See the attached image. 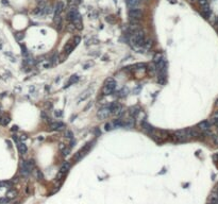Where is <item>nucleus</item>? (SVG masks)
<instances>
[{
    "instance_id": "1",
    "label": "nucleus",
    "mask_w": 218,
    "mask_h": 204,
    "mask_svg": "<svg viewBox=\"0 0 218 204\" xmlns=\"http://www.w3.org/2000/svg\"><path fill=\"white\" fill-rule=\"evenodd\" d=\"M34 167V161H21L20 163V173L24 176H28L32 172Z\"/></svg>"
},
{
    "instance_id": "45",
    "label": "nucleus",
    "mask_w": 218,
    "mask_h": 204,
    "mask_svg": "<svg viewBox=\"0 0 218 204\" xmlns=\"http://www.w3.org/2000/svg\"><path fill=\"white\" fill-rule=\"evenodd\" d=\"M54 115H56V117H61L62 116V112H61V111H58V112L54 113Z\"/></svg>"
},
{
    "instance_id": "18",
    "label": "nucleus",
    "mask_w": 218,
    "mask_h": 204,
    "mask_svg": "<svg viewBox=\"0 0 218 204\" xmlns=\"http://www.w3.org/2000/svg\"><path fill=\"white\" fill-rule=\"evenodd\" d=\"M91 89H87V91H85L83 94H82L79 98H78V103H80V102H82V101H84V100H86V99L91 96Z\"/></svg>"
},
{
    "instance_id": "51",
    "label": "nucleus",
    "mask_w": 218,
    "mask_h": 204,
    "mask_svg": "<svg viewBox=\"0 0 218 204\" xmlns=\"http://www.w3.org/2000/svg\"><path fill=\"white\" fill-rule=\"evenodd\" d=\"M0 114H1V107H0Z\"/></svg>"
},
{
    "instance_id": "36",
    "label": "nucleus",
    "mask_w": 218,
    "mask_h": 204,
    "mask_svg": "<svg viewBox=\"0 0 218 204\" xmlns=\"http://www.w3.org/2000/svg\"><path fill=\"white\" fill-rule=\"evenodd\" d=\"M15 36H16L17 41H21V39H24V34H22V33H20V32H19V33H16V34H15Z\"/></svg>"
},
{
    "instance_id": "7",
    "label": "nucleus",
    "mask_w": 218,
    "mask_h": 204,
    "mask_svg": "<svg viewBox=\"0 0 218 204\" xmlns=\"http://www.w3.org/2000/svg\"><path fill=\"white\" fill-rule=\"evenodd\" d=\"M129 17L130 19H136V20H141V17H143V12H141L139 9H130L129 11Z\"/></svg>"
},
{
    "instance_id": "17",
    "label": "nucleus",
    "mask_w": 218,
    "mask_h": 204,
    "mask_svg": "<svg viewBox=\"0 0 218 204\" xmlns=\"http://www.w3.org/2000/svg\"><path fill=\"white\" fill-rule=\"evenodd\" d=\"M53 21H54V24L56 26V29L60 31L61 29H62V17H61V15H54Z\"/></svg>"
},
{
    "instance_id": "40",
    "label": "nucleus",
    "mask_w": 218,
    "mask_h": 204,
    "mask_svg": "<svg viewBox=\"0 0 218 204\" xmlns=\"http://www.w3.org/2000/svg\"><path fill=\"white\" fill-rule=\"evenodd\" d=\"M91 105H93V101H91V102H89V103H88V104H87V105H86V106H85V111H87V109H91Z\"/></svg>"
},
{
    "instance_id": "23",
    "label": "nucleus",
    "mask_w": 218,
    "mask_h": 204,
    "mask_svg": "<svg viewBox=\"0 0 218 204\" xmlns=\"http://www.w3.org/2000/svg\"><path fill=\"white\" fill-rule=\"evenodd\" d=\"M79 80V77H78L77 74H74V76H71V78L69 79V81H68V83H67L65 86H64V88H66V87H69L72 83H76V82Z\"/></svg>"
},
{
    "instance_id": "21",
    "label": "nucleus",
    "mask_w": 218,
    "mask_h": 204,
    "mask_svg": "<svg viewBox=\"0 0 218 204\" xmlns=\"http://www.w3.org/2000/svg\"><path fill=\"white\" fill-rule=\"evenodd\" d=\"M63 9H64L63 2L59 1V2L56 3V9H54V15H61V13H62Z\"/></svg>"
},
{
    "instance_id": "4",
    "label": "nucleus",
    "mask_w": 218,
    "mask_h": 204,
    "mask_svg": "<svg viewBox=\"0 0 218 204\" xmlns=\"http://www.w3.org/2000/svg\"><path fill=\"white\" fill-rule=\"evenodd\" d=\"M91 148V143H88V144H86L83 147V148L81 149V150H79V151L74 154V161H80L81 158H83V156H85L86 155V153H87L88 151H89V149Z\"/></svg>"
},
{
    "instance_id": "14",
    "label": "nucleus",
    "mask_w": 218,
    "mask_h": 204,
    "mask_svg": "<svg viewBox=\"0 0 218 204\" xmlns=\"http://www.w3.org/2000/svg\"><path fill=\"white\" fill-rule=\"evenodd\" d=\"M134 124H135V120H134L133 117H130V118H127L126 120H123V127H126V128H131L134 127Z\"/></svg>"
},
{
    "instance_id": "22",
    "label": "nucleus",
    "mask_w": 218,
    "mask_h": 204,
    "mask_svg": "<svg viewBox=\"0 0 218 204\" xmlns=\"http://www.w3.org/2000/svg\"><path fill=\"white\" fill-rule=\"evenodd\" d=\"M77 14H78V11L76 10V9H71V10L67 13V19H68L69 21H72V19L76 17V15Z\"/></svg>"
},
{
    "instance_id": "30",
    "label": "nucleus",
    "mask_w": 218,
    "mask_h": 204,
    "mask_svg": "<svg viewBox=\"0 0 218 204\" xmlns=\"http://www.w3.org/2000/svg\"><path fill=\"white\" fill-rule=\"evenodd\" d=\"M211 122H212V123H214V124H216V126L218 124V111H217L216 113H215L213 116H212Z\"/></svg>"
},
{
    "instance_id": "16",
    "label": "nucleus",
    "mask_w": 218,
    "mask_h": 204,
    "mask_svg": "<svg viewBox=\"0 0 218 204\" xmlns=\"http://www.w3.org/2000/svg\"><path fill=\"white\" fill-rule=\"evenodd\" d=\"M126 2H127V5L130 9H135L141 3V0H126Z\"/></svg>"
},
{
    "instance_id": "48",
    "label": "nucleus",
    "mask_w": 218,
    "mask_h": 204,
    "mask_svg": "<svg viewBox=\"0 0 218 204\" xmlns=\"http://www.w3.org/2000/svg\"><path fill=\"white\" fill-rule=\"evenodd\" d=\"M17 129H18L17 126H13V127H12V131H17Z\"/></svg>"
},
{
    "instance_id": "20",
    "label": "nucleus",
    "mask_w": 218,
    "mask_h": 204,
    "mask_svg": "<svg viewBox=\"0 0 218 204\" xmlns=\"http://www.w3.org/2000/svg\"><path fill=\"white\" fill-rule=\"evenodd\" d=\"M17 148H18V151H19V153L20 154H25L26 152H27V146H26L22 141H18L17 143Z\"/></svg>"
},
{
    "instance_id": "34",
    "label": "nucleus",
    "mask_w": 218,
    "mask_h": 204,
    "mask_svg": "<svg viewBox=\"0 0 218 204\" xmlns=\"http://www.w3.org/2000/svg\"><path fill=\"white\" fill-rule=\"evenodd\" d=\"M64 135H65V137L68 138V139H72V138H74V134H72V132H71V131H69V130L65 131Z\"/></svg>"
},
{
    "instance_id": "31",
    "label": "nucleus",
    "mask_w": 218,
    "mask_h": 204,
    "mask_svg": "<svg viewBox=\"0 0 218 204\" xmlns=\"http://www.w3.org/2000/svg\"><path fill=\"white\" fill-rule=\"evenodd\" d=\"M80 42H81V37H80V36H74V39H72V44H74V48L80 44Z\"/></svg>"
},
{
    "instance_id": "39",
    "label": "nucleus",
    "mask_w": 218,
    "mask_h": 204,
    "mask_svg": "<svg viewBox=\"0 0 218 204\" xmlns=\"http://www.w3.org/2000/svg\"><path fill=\"white\" fill-rule=\"evenodd\" d=\"M106 21H109L111 24H114V19H112V16H108L106 17Z\"/></svg>"
},
{
    "instance_id": "27",
    "label": "nucleus",
    "mask_w": 218,
    "mask_h": 204,
    "mask_svg": "<svg viewBox=\"0 0 218 204\" xmlns=\"http://www.w3.org/2000/svg\"><path fill=\"white\" fill-rule=\"evenodd\" d=\"M32 171H33V174H34V176H35V178L39 180V181L43 180V173L41 172L39 170H36V169H34V170H32Z\"/></svg>"
},
{
    "instance_id": "25",
    "label": "nucleus",
    "mask_w": 218,
    "mask_h": 204,
    "mask_svg": "<svg viewBox=\"0 0 218 204\" xmlns=\"http://www.w3.org/2000/svg\"><path fill=\"white\" fill-rule=\"evenodd\" d=\"M10 117H0V124L1 126H7V124H9V122H10Z\"/></svg>"
},
{
    "instance_id": "19",
    "label": "nucleus",
    "mask_w": 218,
    "mask_h": 204,
    "mask_svg": "<svg viewBox=\"0 0 218 204\" xmlns=\"http://www.w3.org/2000/svg\"><path fill=\"white\" fill-rule=\"evenodd\" d=\"M141 127H143V129H144V131H146V132H148V133H151L152 131H154V129H153V127H152L150 123H148L147 121H143L141 122Z\"/></svg>"
},
{
    "instance_id": "35",
    "label": "nucleus",
    "mask_w": 218,
    "mask_h": 204,
    "mask_svg": "<svg viewBox=\"0 0 218 204\" xmlns=\"http://www.w3.org/2000/svg\"><path fill=\"white\" fill-rule=\"evenodd\" d=\"M62 153H63L64 156H67V155L70 153V147H64L63 149H62Z\"/></svg>"
},
{
    "instance_id": "11",
    "label": "nucleus",
    "mask_w": 218,
    "mask_h": 204,
    "mask_svg": "<svg viewBox=\"0 0 218 204\" xmlns=\"http://www.w3.org/2000/svg\"><path fill=\"white\" fill-rule=\"evenodd\" d=\"M72 25L74 26V28L77 29V30H82L83 29V24H82V19H81V16H80V14L78 13L77 15H76V17L72 19Z\"/></svg>"
},
{
    "instance_id": "9",
    "label": "nucleus",
    "mask_w": 218,
    "mask_h": 204,
    "mask_svg": "<svg viewBox=\"0 0 218 204\" xmlns=\"http://www.w3.org/2000/svg\"><path fill=\"white\" fill-rule=\"evenodd\" d=\"M110 114H111V112H110L109 107H102V109H100L97 112V118L100 120L106 119V118L109 117Z\"/></svg>"
},
{
    "instance_id": "5",
    "label": "nucleus",
    "mask_w": 218,
    "mask_h": 204,
    "mask_svg": "<svg viewBox=\"0 0 218 204\" xmlns=\"http://www.w3.org/2000/svg\"><path fill=\"white\" fill-rule=\"evenodd\" d=\"M173 139L178 143H184V141H186L188 139L186 135V131L185 130H179L177 131L176 133H175V136H173Z\"/></svg>"
},
{
    "instance_id": "13",
    "label": "nucleus",
    "mask_w": 218,
    "mask_h": 204,
    "mask_svg": "<svg viewBox=\"0 0 218 204\" xmlns=\"http://www.w3.org/2000/svg\"><path fill=\"white\" fill-rule=\"evenodd\" d=\"M185 131H186V135L188 138H196L199 136V132L195 128H190V129H187Z\"/></svg>"
},
{
    "instance_id": "2",
    "label": "nucleus",
    "mask_w": 218,
    "mask_h": 204,
    "mask_svg": "<svg viewBox=\"0 0 218 204\" xmlns=\"http://www.w3.org/2000/svg\"><path fill=\"white\" fill-rule=\"evenodd\" d=\"M145 33L143 30H139V31L135 32L132 36V43L135 47H143L145 45Z\"/></svg>"
},
{
    "instance_id": "47",
    "label": "nucleus",
    "mask_w": 218,
    "mask_h": 204,
    "mask_svg": "<svg viewBox=\"0 0 218 204\" xmlns=\"http://www.w3.org/2000/svg\"><path fill=\"white\" fill-rule=\"evenodd\" d=\"M26 139H27V136H26V135H21V136H20V141H25Z\"/></svg>"
},
{
    "instance_id": "15",
    "label": "nucleus",
    "mask_w": 218,
    "mask_h": 204,
    "mask_svg": "<svg viewBox=\"0 0 218 204\" xmlns=\"http://www.w3.org/2000/svg\"><path fill=\"white\" fill-rule=\"evenodd\" d=\"M65 127V124L61 121H56V122H52L50 124V129L53 131H60Z\"/></svg>"
},
{
    "instance_id": "44",
    "label": "nucleus",
    "mask_w": 218,
    "mask_h": 204,
    "mask_svg": "<svg viewBox=\"0 0 218 204\" xmlns=\"http://www.w3.org/2000/svg\"><path fill=\"white\" fill-rule=\"evenodd\" d=\"M42 116H43V118H44V120H45V121H49V120H48V117L46 116V114L44 112L42 113Z\"/></svg>"
},
{
    "instance_id": "3",
    "label": "nucleus",
    "mask_w": 218,
    "mask_h": 204,
    "mask_svg": "<svg viewBox=\"0 0 218 204\" xmlns=\"http://www.w3.org/2000/svg\"><path fill=\"white\" fill-rule=\"evenodd\" d=\"M115 88H116V82H115V80L113 78H109V79L106 80L104 86L102 88V93H103V95L106 96L111 95L115 91Z\"/></svg>"
},
{
    "instance_id": "29",
    "label": "nucleus",
    "mask_w": 218,
    "mask_h": 204,
    "mask_svg": "<svg viewBox=\"0 0 218 204\" xmlns=\"http://www.w3.org/2000/svg\"><path fill=\"white\" fill-rule=\"evenodd\" d=\"M139 113V109L138 107H131L130 109V114L132 115V116H134V117H136L137 116V114Z\"/></svg>"
},
{
    "instance_id": "52",
    "label": "nucleus",
    "mask_w": 218,
    "mask_h": 204,
    "mask_svg": "<svg viewBox=\"0 0 218 204\" xmlns=\"http://www.w3.org/2000/svg\"><path fill=\"white\" fill-rule=\"evenodd\" d=\"M217 128H218V124H217Z\"/></svg>"
},
{
    "instance_id": "49",
    "label": "nucleus",
    "mask_w": 218,
    "mask_h": 204,
    "mask_svg": "<svg viewBox=\"0 0 218 204\" xmlns=\"http://www.w3.org/2000/svg\"><path fill=\"white\" fill-rule=\"evenodd\" d=\"M13 139H14L15 141H17V143H18V137L16 136V135H14V136H13Z\"/></svg>"
},
{
    "instance_id": "8",
    "label": "nucleus",
    "mask_w": 218,
    "mask_h": 204,
    "mask_svg": "<svg viewBox=\"0 0 218 204\" xmlns=\"http://www.w3.org/2000/svg\"><path fill=\"white\" fill-rule=\"evenodd\" d=\"M108 107H109L111 114H118V115L121 114V105L118 102H112Z\"/></svg>"
},
{
    "instance_id": "37",
    "label": "nucleus",
    "mask_w": 218,
    "mask_h": 204,
    "mask_svg": "<svg viewBox=\"0 0 218 204\" xmlns=\"http://www.w3.org/2000/svg\"><path fill=\"white\" fill-rule=\"evenodd\" d=\"M74 29H76V28H74V26L72 25V24H70V25H69V26H67V30H68V31H69V32L74 31Z\"/></svg>"
},
{
    "instance_id": "38",
    "label": "nucleus",
    "mask_w": 218,
    "mask_h": 204,
    "mask_svg": "<svg viewBox=\"0 0 218 204\" xmlns=\"http://www.w3.org/2000/svg\"><path fill=\"white\" fill-rule=\"evenodd\" d=\"M7 198H0V204H7Z\"/></svg>"
},
{
    "instance_id": "46",
    "label": "nucleus",
    "mask_w": 218,
    "mask_h": 204,
    "mask_svg": "<svg viewBox=\"0 0 218 204\" xmlns=\"http://www.w3.org/2000/svg\"><path fill=\"white\" fill-rule=\"evenodd\" d=\"M74 145H76V141H74V138H72V139H70V146L69 147L71 148V147H74Z\"/></svg>"
},
{
    "instance_id": "41",
    "label": "nucleus",
    "mask_w": 218,
    "mask_h": 204,
    "mask_svg": "<svg viewBox=\"0 0 218 204\" xmlns=\"http://www.w3.org/2000/svg\"><path fill=\"white\" fill-rule=\"evenodd\" d=\"M213 141H214L215 144L218 145V136L217 135H214V136H213Z\"/></svg>"
},
{
    "instance_id": "33",
    "label": "nucleus",
    "mask_w": 218,
    "mask_h": 204,
    "mask_svg": "<svg viewBox=\"0 0 218 204\" xmlns=\"http://www.w3.org/2000/svg\"><path fill=\"white\" fill-rule=\"evenodd\" d=\"M162 59H163L162 54H161V53H156V54L154 55V57H153V62H154V64H156L162 60Z\"/></svg>"
},
{
    "instance_id": "28",
    "label": "nucleus",
    "mask_w": 218,
    "mask_h": 204,
    "mask_svg": "<svg viewBox=\"0 0 218 204\" xmlns=\"http://www.w3.org/2000/svg\"><path fill=\"white\" fill-rule=\"evenodd\" d=\"M198 2L200 4L201 9H205V7H210L208 0H198Z\"/></svg>"
},
{
    "instance_id": "12",
    "label": "nucleus",
    "mask_w": 218,
    "mask_h": 204,
    "mask_svg": "<svg viewBox=\"0 0 218 204\" xmlns=\"http://www.w3.org/2000/svg\"><path fill=\"white\" fill-rule=\"evenodd\" d=\"M74 49V44H72V41H69V42H67L66 43V45L64 46V54L65 55H68V54H70L71 51Z\"/></svg>"
},
{
    "instance_id": "24",
    "label": "nucleus",
    "mask_w": 218,
    "mask_h": 204,
    "mask_svg": "<svg viewBox=\"0 0 218 204\" xmlns=\"http://www.w3.org/2000/svg\"><path fill=\"white\" fill-rule=\"evenodd\" d=\"M52 5L51 4H45V7H44V9H43V12L45 13V14H50V13H52Z\"/></svg>"
},
{
    "instance_id": "50",
    "label": "nucleus",
    "mask_w": 218,
    "mask_h": 204,
    "mask_svg": "<svg viewBox=\"0 0 218 204\" xmlns=\"http://www.w3.org/2000/svg\"><path fill=\"white\" fill-rule=\"evenodd\" d=\"M215 105L218 106V98H217V100H216V103H215Z\"/></svg>"
},
{
    "instance_id": "10",
    "label": "nucleus",
    "mask_w": 218,
    "mask_h": 204,
    "mask_svg": "<svg viewBox=\"0 0 218 204\" xmlns=\"http://www.w3.org/2000/svg\"><path fill=\"white\" fill-rule=\"evenodd\" d=\"M198 130L201 131V132H209L210 131V129H211V123H210V121H208V120H203V121H201L199 124H198Z\"/></svg>"
},
{
    "instance_id": "32",
    "label": "nucleus",
    "mask_w": 218,
    "mask_h": 204,
    "mask_svg": "<svg viewBox=\"0 0 218 204\" xmlns=\"http://www.w3.org/2000/svg\"><path fill=\"white\" fill-rule=\"evenodd\" d=\"M16 190H10V191H7V199H13V198H15V196H16Z\"/></svg>"
},
{
    "instance_id": "42",
    "label": "nucleus",
    "mask_w": 218,
    "mask_h": 204,
    "mask_svg": "<svg viewBox=\"0 0 218 204\" xmlns=\"http://www.w3.org/2000/svg\"><path fill=\"white\" fill-rule=\"evenodd\" d=\"M112 126H111V123H106V131H109V130H111L112 129Z\"/></svg>"
},
{
    "instance_id": "43",
    "label": "nucleus",
    "mask_w": 218,
    "mask_h": 204,
    "mask_svg": "<svg viewBox=\"0 0 218 204\" xmlns=\"http://www.w3.org/2000/svg\"><path fill=\"white\" fill-rule=\"evenodd\" d=\"M94 132H95V134L97 135V136H99V135L101 134V132H100V131H99V129H97V128H96L95 130H94Z\"/></svg>"
},
{
    "instance_id": "6",
    "label": "nucleus",
    "mask_w": 218,
    "mask_h": 204,
    "mask_svg": "<svg viewBox=\"0 0 218 204\" xmlns=\"http://www.w3.org/2000/svg\"><path fill=\"white\" fill-rule=\"evenodd\" d=\"M70 163H64L63 165H62V167H61L60 169V171H59V173H58V176H56V180H62L64 178V176H66V173L68 172V170L70 169Z\"/></svg>"
},
{
    "instance_id": "26",
    "label": "nucleus",
    "mask_w": 218,
    "mask_h": 204,
    "mask_svg": "<svg viewBox=\"0 0 218 204\" xmlns=\"http://www.w3.org/2000/svg\"><path fill=\"white\" fill-rule=\"evenodd\" d=\"M155 71H156V67H155L154 64H152V65L148 67V74H150V76H154Z\"/></svg>"
}]
</instances>
